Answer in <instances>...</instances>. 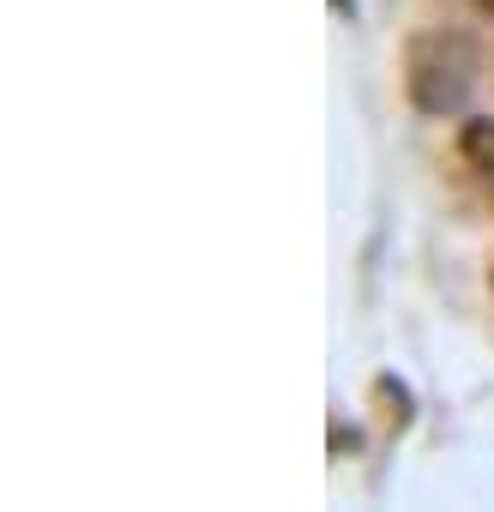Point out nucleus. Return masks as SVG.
I'll use <instances>...</instances> for the list:
<instances>
[{
	"instance_id": "f257e3e1",
	"label": "nucleus",
	"mask_w": 494,
	"mask_h": 512,
	"mask_svg": "<svg viewBox=\"0 0 494 512\" xmlns=\"http://www.w3.org/2000/svg\"><path fill=\"white\" fill-rule=\"evenodd\" d=\"M404 85L422 115H458L476 85V49L464 37H416L404 61Z\"/></svg>"
},
{
	"instance_id": "f03ea898",
	"label": "nucleus",
	"mask_w": 494,
	"mask_h": 512,
	"mask_svg": "<svg viewBox=\"0 0 494 512\" xmlns=\"http://www.w3.org/2000/svg\"><path fill=\"white\" fill-rule=\"evenodd\" d=\"M476 7H482V13H494V0H476Z\"/></svg>"
}]
</instances>
